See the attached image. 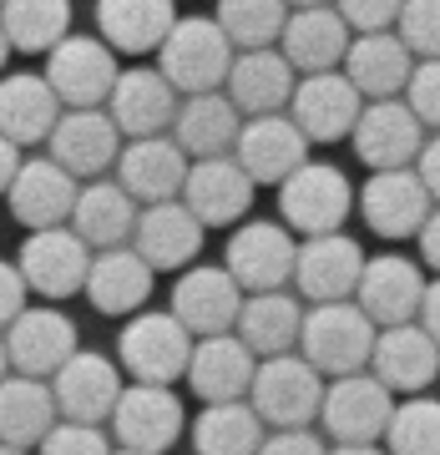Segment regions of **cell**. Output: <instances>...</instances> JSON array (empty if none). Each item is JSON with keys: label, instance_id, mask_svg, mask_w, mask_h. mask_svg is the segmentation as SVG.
<instances>
[{"label": "cell", "instance_id": "6da1fadb", "mask_svg": "<svg viewBox=\"0 0 440 455\" xmlns=\"http://www.w3.org/2000/svg\"><path fill=\"white\" fill-rule=\"evenodd\" d=\"M233 61H238V51L212 16H182L167 36V46L157 51V71L172 82V92H182V101L223 92Z\"/></svg>", "mask_w": 440, "mask_h": 455}, {"label": "cell", "instance_id": "7a4b0ae2", "mask_svg": "<svg viewBox=\"0 0 440 455\" xmlns=\"http://www.w3.org/2000/svg\"><path fill=\"white\" fill-rule=\"evenodd\" d=\"M375 339H380L375 319L359 309L355 299H349V304H319V309L304 314L299 355L309 359L324 379H349V374L370 370Z\"/></svg>", "mask_w": 440, "mask_h": 455}, {"label": "cell", "instance_id": "3957f363", "mask_svg": "<svg viewBox=\"0 0 440 455\" xmlns=\"http://www.w3.org/2000/svg\"><path fill=\"white\" fill-rule=\"evenodd\" d=\"M193 344L197 339L172 319V309H147L132 324H122L116 364L132 374V385H167L172 390V379H188Z\"/></svg>", "mask_w": 440, "mask_h": 455}, {"label": "cell", "instance_id": "277c9868", "mask_svg": "<svg viewBox=\"0 0 440 455\" xmlns=\"http://www.w3.org/2000/svg\"><path fill=\"white\" fill-rule=\"evenodd\" d=\"M324 374L314 370L304 355H284V359H263L259 379L248 405L259 410V420L268 430H309L314 415L324 410Z\"/></svg>", "mask_w": 440, "mask_h": 455}, {"label": "cell", "instance_id": "5b68a950", "mask_svg": "<svg viewBox=\"0 0 440 455\" xmlns=\"http://www.w3.org/2000/svg\"><path fill=\"white\" fill-rule=\"evenodd\" d=\"M349 208H355V182L344 178L334 163H304L284 188H278L284 228H289V233H304V238H329V233H340Z\"/></svg>", "mask_w": 440, "mask_h": 455}, {"label": "cell", "instance_id": "8992f818", "mask_svg": "<svg viewBox=\"0 0 440 455\" xmlns=\"http://www.w3.org/2000/svg\"><path fill=\"white\" fill-rule=\"evenodd\" d=\"M41 76L66 112H101V101H112V86L122 71H116L112 46L101 36H66L46 56Z\"/></svg>", "mask_w": 440, "mask_h": 455}, {"label": "cell", "instance_id": "52a82bcc", "mask_svg": "<svg viewBox=\"0 0 440 455\" xmlns=\"http://www.w3.org/2000/svg\"><path fill=\"white\" fill-rule=\"evenodd\" d=\"M248 293L233 283L228 268H212V263H193L188 274H178L172 283V319H178L193 339H223L238 329Z\"/></svg>", "mask_w": 440, "mask_h": 455}, {"label": "cell", "instance_id": "ba28073f", "mask_svg": "<svg viewBox=\"0 0 440 455\" xmlns=\"http://www.w3.org/2000/svg\"><path fill=\"white\" fill-rule=\"evenodd\" d=\"M355 157L370 172H405L420 163L425 152V127L410 112V101H364V112L355 122Z\"/></svg>", "mask_w": 440, "mask_h": 455}, {"label": "cell", "instance_id": "9c48e42d", "mask_svg": "<svg viewBox=\"0 0 440 455\" xmlns=\"http://www.w3.org/2000/svg\"><path fill=\"white\" fill-rule=\"evenodd\" d=\"M293 263H299V238L284 223H244L228 238V268L233 283L244 293H278L293 283Z\"/></svg>", "mask_w": 440, "mask_h": 455}, {"label": "cell", "instance_id": "30bf717a", "mask_svg": "<svg viewBox=\"0 0 440 455\" xmlns=\"http://www.w3.org/2000/svg\"><path fill=\"white\" fill-rule=\"evenodd\" d=\"M188 410L167 385H127L116 400L112 435L116 451H142V455H167L182 440Z\"/></svg>", "mask_w": 440, "mask_h": 455}, {"label": "cell", "instance_id": "8fae6325", "mask_svg": "<svg viewBox=\"0 0 440 455\" xmlns=\"http://www.w3.org/2000/svg\"><path fill=\"white\" fill-rule=\"evenodd\" d=\"M364 248L344 233H329V238H304L299 243V263H293V289L299 299H309L314 309L319 304H349L359 293V278H364Z\"/></svg>", "mask_w": 440, "mask_h": 455}, {"label": "cell", "instance_id": "7c38bea8", "mask_svg": "<svg viewBox=\"0 0 440 455\" xmlns=\"http://www.w3.org/2000/svg\"><path fill=\"white\" fill-rule=\"evenodd\" d=\"M390 415H395V395L370 370L349 374V379H329L324 410H319L324 430L340 445H375V440H385Z\"/></svg>", "mask_w": 440, "mask_h": 455}, {"label": "cell", "instance_id": "4fadbf2b", "mask_svg": "<svg viewBox=\"0 0 440 455\" xmlns=\"http://www.w3.org/2000/svg\"><path fill=\"white\" fill-rule=\"evenodd\" d=\"M92 259L97 253L71 228H51V233H26L16 268L31 293H41V299H71V293H86Z\"/></svg>", "mask_w": 440, "mask_h": 455}, {"label": "cell", "instance_id": "5bb4252c", "mask_svg": "<svg viewBox=\"0 0 440 455\" xmlns=\"http://www.w3.org/2000/svg\"><path fill=\"white\" fill-rule=\"evenodd\" d=\"M425 289H430V283H425L415 259H405V253H380V259L364 263L355 304L375 319V329H405V324L420 319Z\"/></svg>", "mask_w": 440, "mask_h": 455}, {"label": "cell", "instance_id": "9a60e30c", "mask_svg": "<svg viewBox=\"0 0 440 455\" xmlns=\"http://www.w3.org/2000/svg\"><path fill=\"white\" fill-rule=\"evenodd\" d=\"M122 364H112L97 349H76L71 364H66L56 379H51V395H56V410L61 420L71 425H107L116 415V400H122Z\"/></svg>", "mask_w": 440, "mask_h": 455}, {"label": "cell", "instance_id": "2e32d148", "mask_svg": "<svg viewBox=\"0 0 440 455\" xmlns=\"http://www.w3.org/2000/svg\"><path fill=\"white\" fill-rule=\"evenodd\" d=\"M76 197H82V182L71 178L66 167H56L51 157H31L16 172L5 203H11V218L26 233H51V228H71Z\"/></svg>", "mask_w": 440, "mask_h": 455}, {"label": "cell", "instance_id": "e0dca14e", "mask_svg": "<svg viewBox=\"0 0 440 455\" xmlns=\"http://www.w3.org/2000/svg\"><path fill=\"white\" fill-rule=\"evenodd\" d=\"M122 132H116L112 112H66L51 132V163L66 167L71 178L82 182H101L122 157Z\"/></svg>", "mask_w": 440, "mask_h": 455}, {"label": "cell", "instance_id": "ac0fdd59", "mask_svg": "<svg viewBox=\"0 0 440 455\" xmlns=\"http://www.w3.org/2000/svg\"><path fill=\"white\" fill-rule=\"evenodd\" d=\"M359 212H364L370 233L400 243V238H420L436 203L425 193V182L415 178V167H405V172H370V182L359 188Z\"/></svg>", "mask_w": 440, "mask_h": 455}, {"label": "cell", "instance_id": "d6986e66", "mask_svg": "<svg viewBox=\"0 0 440 455\" xmlns=\"http://www.w3.org/2000/svg\"><path fill=\"white\" fill-rule=\"evenodd\" d=\"M178 92L163 71L152 66H132L122 71L112 86V122L127 142H142V137H172V122H178Z\"/></svg>", "mask_w": 440, "mask_h": 455}, {"label": "cell", "instance_id": "ffe728a7", "mask_svg": "<svg viewBox=\"0 0 440 455\" xmlns=\"http://www.w3.org/2000/svg\"><path fill=\"white\" fill-rule=\"evenodd\" d=\"M193 163L172 137H142V142H127L122 157H116V182L132 193L137 208H157V203H178L182 182H188Z\"/></svg>", "mask_w": 440, "mask_h": 455}, {"label": "cell", "instance_id": "44dd1931", "mask_svg": "<svg viewBox=\"0 0 440 455\" xmlns=\"http://www.w3.org/2000/svg\"><path fill=\"white\" fill-rule=\"evenodd\" d=\"M364 112V97L355 92V82L344 71H324V76H299V92L289 101L293 127L309 142H340L355 137V122Z\"/></svg>", "mask_w": 440, "mask_h": 455}, {"label": "cell", "instance_id": "7402d4cb", "mask_svg": "<svg viewBox=\"0 0 440 455\" xmlns=\"http://www.w3.org/2000/svg\"><path fill=\"white\" fill-rule=\"evenodd\" d=\"M259 379V355L248 349L238 334L223 339H197L193 364H188V385L203 405H244Z\"/></svg>", "mask_w": 440, "mask_h": 455}, {"label": "cell", "instance_id": "603a6c76", "mask_svg": "<svg viewBox=\"0 0 440 455\" xmlns=\"http://www.w3.org/2000/svg\"><path fill=\"white\" fill-rule=\"evenodd\" d=\"M253 188H259V182L238 167V157H208V163H193L178 203L193 212L203 228H233L238 218H248V208H253Z\"/></svg>", "mask_w": 440, "mask_h": 455}, {"label": "cell", "instance_id": "cb8c5ba5", "mask_svg": "<svg viewBox=\"0 0 440 455\" xmlns=\"http://www.w3.org/2000/svg\"><path fill=\"white\" fill-rule=\"evenodd\" d=\"M5 349H11V370L16 374L51 385L76 355V324L56 309H26L5 329Z\"/></svg>", "mask_w": 440, "mask_h": 455}, {"label": "cell", "instance_id": "d4e9b609", "mask_svg": "<svg viewBox=\"0 0 440 455\" xmlns=\"http://www.w3.org/2000/svg\"><path fill=\"white\" fill-rule=\"evenodd\" d=\"M233 157L253 182H268V188H284V182L309 163V137L293 127V116H253L244 122V137L233 147Z\"/></svg>", "mask_w": 440, "mask_h": 455}, {"label": "cell", "instance_id": "484cf974", "mask_svg": "<svg viewBox=\"0 0 440 455\" xmlns=\"http://www.w3.org/2000/svg\"><path fill=\"white\" fill-rule=\"evenodd\" d=\"M370 374L390 395H415L425 385H436L440 374V344L425 334L420 324H405V329H380L375 339V355H370Z\"/></svg>", "mask_w": 440, "mask_h": 455}, {"label": "cell", "instance_id": "4316f807", "mask_svg": "<svg viewBox=\"0 0 440 455\" xmlns=\"http://www.w3.org/2000/svg\"><path fill=\"white\" fill-rule=\"evenodd\" d=\"M203 233H208V228L197 223L182 203H157V208H142V218H137L132 253H137L152 274H163V268L188 274V263H193L197 248H203Z\"/></svg>", "mask_w": 440, "mask_h": 455}, {"label": "cell", "instance_id": "83f0119b", "mask_svg": "<svg viewBox=\"0 0 440 455\" xmlns=\"http://www.w3.org/2000/svg\"><path fill=\"white\" fill-rule=\"evenodd\" d=\"M278 51L289 56L293 71L324 76V71H340L344 56H349V26L340 20L334 5H304V11H289Z\"/></svg>", "mask_w": 440, "mask_h": 455}, {"label": "cell", "instance_id": "f1b7e54d", "mask_svg": "<svg viewBox=\"0 0 440 455\" xmlns=\"http://www.w3.org/2000/svg\"><path fill=\"white\" fill-rule=\"evenodd\" d=\"M344 76L355 82V92L364 101H400L410 76H415V56L405 51V41L395 31L355 36L349 56H344Z\"/></svg>", "mask_w": 440, "mask_h": 455}, {"label": "cell", "instance_id": "f546056e", "mask_svg": "<svg viewBox=\"0 0 440 455\" xmlns=\"http://www.w3.org/2000/svg\"><path fill=\"white\" fill-rule=\"evenodd\" d=\"M137 218H142V208L132 203L127 188L116 178H101V182H86L82 188L76 212H71V233H76L92 253H112V248H132Z\"/></svg>", "mask_w": 440, "mask_h": 455}, {"label": "cell", "instance_id": "4dcf8cb0", "mask_svg": "<svg viewBox=\"0 0 440 455\" xmlns=\"http://www.w3.org/2000/svg\"><path fill=\"white\" fill-rule=\"evenodd\" d=\"M299 92V71L289 66L284 51H244L233 61L228 101L253 122V116H284V107Z\"/></svg>", "mask_w": 440, "mask_h": 455}, {"label": "cell", "instance_id": "1f68e13d", "mask_svg": "<svg viewBox=\"0 0 440 455\" xmlns=\"http://www.w3.org/2000/svg\"><path fill=\"white\" fill-rule=\"evenodd\" d=\"M233 334L259 355V364H263V359L299 355V339H304V304H299V293H289V289L248 293Z\"/></svg>", "mask_w": 440, "mask_h": 455}, {"label": "cell", "instance_id": "d6a6232c", "mask_svg": "<svg viewBox=\"0 0 440 455\" xmlns=\"http://www.w3.org/2000/svg\"><path fill=\"white\" fill-rule=\"evenodd\" d=\"M61 116H66V107L56 101L46 76H36V71L0 76V137H11L16 147L51 142V132H56Z\"/></svg>", "mask_w": 440, "mask_h": 455}, {"label": "cell", "instance_id": "836d02e7", "mask_svg": "<svg viewBox=\"0 0 440 455\" xmlns=\"http://www.w3.org/2000/svg\"><path fill=\"white\" fill-rule=\"evenodd\" d=\"M178 5L172 0H101L97 5V31L112 51L127 56H147L163 51L172 26H178Z\"/></svg>", "mask_w": 440, "mask_h": 455}, {"label": "cell", "instance_id": "e575fe53", "mask_svg": "<svg viewBox=\"0 0 440 455\" xmlns=\"http://www.w3.org/2000/svg\"><path fill=\"white\" fill-rule=\"evenodd\" d=\"M244 137V112L228 101V92H212V97H188L178 107V122H172V142L208 163V157H233V147Z\"/></svg>", "mask_w": 440, "mask_h": 455}, {"label": "cell", "instance_id": "d590c367", "mask_svg": "<svg viewBox=\"0 0 440 455\" xmlns=\"http://www.w3.org/2000/svg\"><path fill=\"white\" fill-rule=\"evenodd\" d=\"M61 425V410H56V395H51L46 379H26V374H11L0 385V445L11 451H41V440Z\"/></svg>", "mask_w": 440, "mask_h": 455}, {"label": "cell", "instance_id": "8d00e7d4", "mask_svg": "<svg viewBox=\"0 0 440 455\" xmlns=\"http://www.w3.org/2000/svg\"><path fill=\"white\" fill-rule=\"evenodd\" d=\"M152 293V268H147L132 248H112V253H97L92 259V274H86V299L97 314H137Z\"/></svg>", "mask_w": 440, "mask_h": 455}, {"label": "cell", "instance_id": "74e56055", "mask_svg": "<svg viewBox=\"0 0 440 455\" xmlns=\"http://www.w3.org/2000/svg\"><path fill=\"white\" fill-rule=\"evenodd\" d=\"M268 440V425L248 405H203L193 420V451L197 455H259Z\"/></svg>", "mask_w": 440, "mask_h": 455}, {"label": "cell", "instance_id": "f35d334b", "mask_svg": "<svg viewBox=\"0 0 440 455\" xmlns=\"http://www.w3.org/2000/svg\"><path fill=\"white\" fill-rule=\"evenodd\" d=\"M0 26H5L11 51L51 56L71 36V5L66 0H5L0 5Z\"/></svg>", "mask_w": 440, "mask_h": 455}, {"label": "cell", "instance_id": "ab89813d", "mask_svg": "<svg viewBox=\"0 0 440 455\" xmlns=\"http://www.w3.org/2000/svg\"><path fill=\"white\" fill-rule=\"evenodd\" d=\"M212 20L223 26V36L233 41V51H278L284 26H289V5L284 0H223Z\"/></svg>", "mask_w": 440, "mask_h": 455}, {"label": "cell", "instance_id": "60d3db41", "mask_svg": "<svg viewBox=\"0 0 440 455\" xmlns=\"http://www.w3.org/2000/svg\"><path fill=\"white\" fill-rule=\"evenodd\" d=\"M385 455H440V400L415 395L405 405H395Z\"/></svg>", "mask_w": 440, "mask_h": 455}, {"label": "cell", "instance_id": "b9f144b4", "mask_svg": "<svg viewBox=\"0 0 440 455\" xmlns=\"http://www.w3.org/2000/svg\"><path fill=\"white\" fill-rule=\"evenodd\" d=\"M395 36L415 61H440V0H405Z\"/></svg>", "mask_w": 440, "mask_h": 455}, {"label": "cell", "instance_id": "7bdbcfd3", "mask_svg": "<svg viewBox=\"0 0 440 455\" xmlns=\"http://www.w3.org/2000/svg\"><path fill=\"white\" fill-rule=\"evenodd\" d=\"M36 455H112V440H107L101 425H71V420H61L46 440H41V451H36Z\"/></svg>", "mask_w": 440, "mask_h": 455}, {"label": "cell", "instance_id": "ee69618b", "mask_svg": "<svg viewBox=\"0 0 440 455\" xmlns=\"http://www.w3.org/2000/svg\"><path fill=\"white\" fill-rule=\"evenodd\" d=\"M405 101H410V112L420 116V127L440 132V61H415Z\"/></svg>", "mask_w": 440, "mask_h": 455}, {"label": "cell", "instance_id": "f6af8a7d", "mask_svg": "<svg viewBox=\"0 0 440 455\" xmlns=\"http://www.w3.org/2000/svg\"><path fill=\"white\" fill-rule=\"evenodd\" d=\"M334 11H340V20L355 36H380V31H395L400 26V5L395 0H344Z\"/></svg>", "mask_w": 440, "mask_h": 455}, {"label": "cell", "instance_id": "bcb514c9", "mask_svg": "<svg viewBox=\"0 0 440 455\" xmlns=\"http://www.w3.org/2000/svg\"><path fill=\"white\" fill-rule=\"evenodd\" d=\"M26 293H31V289H26L20 268L0 259V334H5V329L16 324L20 314H26Z\"/></svg>", "mask_w": 440, "mask_h": 455}, {"label": "cell", "instance_id": "7dc6e473", "mask_svg": "<svg viewBox=\"0 0 440 455\" xmlns=\"http://www.w3.org/2000/svg\"><path fill=\"white\" fill-rule=\"evenodd\" d=\"M259 455H329V445L314 430H268Z\"/></svg>", "mask_w": 440, "mask_h": 455}, {"label": "cell", "instance_id": "c3c4849f", "mask_svg": "<svg viewBox=\"0 0 440 455\" xmlns=\"http://www.w3.org/2000/svg\"><path fill=\"white\" fill-rule=\"evenodd\" d=\"M415 178L425 182L430 203L440 208V132H436V137H425V152H420V163H415Z\"/></svg>", "mask_w": 440, "mask_h": 455}, {"label": "cell", "instance_id": "681fc988", "mask_svg": "<svg viewBox=\"0 0 440 455\" xmlns=\"http://www.w3.org/2000/svg\"><path fill=\"white\" fill-rule=\"evenodd\" d=\"M415 243H420V259L430 263V268H436V278H440V208L425 218V228H420V238H415Z\"/></svg>", "mask_w": 440, "mask_h": 455}, {"label": "cell", "instance_id": "f907efd6", "mask_svg": "<svg viewBox=\"0 0 440 455\" xmlns=\"http://www.w3.org/2000/svg\"><path fill=\"white\" fill-rule=\"evenodd\" d=\"M26 167V157H20V147L11 142V137H0V197L11 193V182H16V172Z\"/></svg>", "mask_w": 440, "mask_h": 455}, {"label": "cell", "instance_id": "816d5d0a", "mask_svg": "<svg viewBox=\"0 0 440 455\" xmlns=\"http://www.w3.org/2000/svg\"><path fill=\"white\" fill-rule=\"evenodd\" d=\"M415 324H420L425 334L440 344V278L430 283V289H425V304H420V319H415Z\"/></svg>", "mask_w": 440, "mask_h": 455}, {"label": "cell", "instance_id": "f5cc1de1", "mask_svg": "<svg viewBox=\"0 0 440 455\" xmlns=\"http://www.w3.org/2000/svg\"><path fill=\"white\" fill-rule=\"evenodd\" d=\"M329 455H385L380 445H334Z\"/></svg>", "mask_w": 440, "mask_h": 455}, {"label": "cell", "instance_id": "db71d44e", "mask_svg": "<svg viewBox=\"0 0 440 455\" xmlns=\"http://www.w3.org/2000/svg\"><path fill=\"white\" fill-rule=\"evenodd\" d=\"M11 374H16V370H11V349H5V334H0V385H5Z\"/></svg>", "mask_w": 440, "mask_h": 455}, {"label": "cell", "instance_id": "11a10c76", "mask_svg": "<svg viewBox=\"0 0 440 455\" xmlns=\"http://www.w3.org/2000/svg\"><path fill=\"white\" fill-rule=\"evenodd\" d=\"M5 61H11V41H5V26H0V71H5Z\"/></svg>", "mask_w": 440, "mask_h": 455}, {"label": "cell", "instance_id": "9f6ffc18", "mask_svg": "<svg viewBox=\"0 0 440 455\" xmlns=\"http://www.w3.org/2000/svg\"><path fill=\"white\" fill-rule=\"evenodd\" d=\"M0 455H31V451H11V445H0Z\"/></svg>", "mask_w": 440, "mask_h": 455}, {"label": "cell", "instance_id": "6f0895ef", "mask_svg": "<svg viewBox=\"0 0 440 455\" xmlns=\"http://www.w3.org/2000/svg\"><path fill=\"white\" fill-rule=\"evenodd\" d=\"M112 455H142V451H112Z\"/></svg>", "mask_w": 440, "mask_h": 455}]
</instances>
